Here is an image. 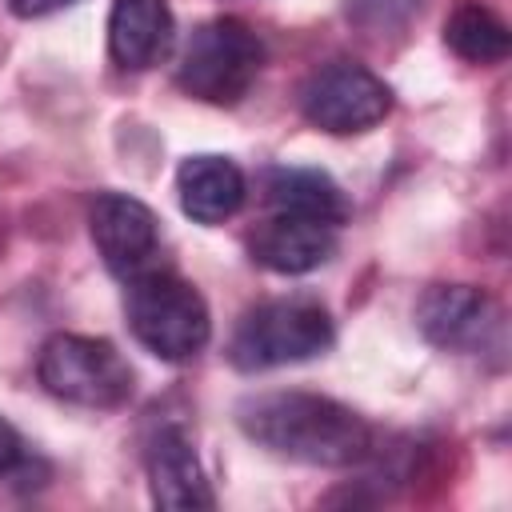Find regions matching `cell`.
Segmentation results:
<instances>
[{"label": "cell", "mask_w": 512, "mask_h": 512, "mask_svg": "<svg viewBox=\"0 0 512 512\" xmlns=\"http://www.w3.org/2000/svg\"><path fill=\"white\" fill-rule=\"evenodd\" d=\"M236 424L264 452L308 468H352L376 452L372 424L320 392L280 388L244 396L236 404Z\"/></svg>", "instance_id": "obj_1"}, {"label": "cell", "mask_w": 512, "mask_h": 512, "mask_svg": "<svg viewBox=\"0 0 512 512\" xmlns=\"http://www.w3.org/2000/svg\"><path fill=\"white\" fill-rule=\"evenodd\" d=\"M332 340L336 328L328 308L308 292H292V296L260 300L236 320L228 340V360L240 372H268V368L316 360L332 348Z\"/></svg>", "instance_id": "obj_2"}, {"label": "cell", "mask_w": 512, "mask_h": 512, "mask_svg": "<svg viewBox=\"0 0 512 512\" xmlns=\"http://www.w3.org/2000/svg\"><path fill=\"white\" fill-rule=\"evenodd\" d=\"M124 316L132 336L168 364L196 360L212 340L204 296L164 264L124 280Z\"/></svg>", "instance_id": "obj_3"}, {"label": "cell", "mask_w": 512, "mask_h": 512, "mask_svg": "<svg viewBox=\"0 0 512 512\" xmlns=\"http://www.w3.org/2000/svg\"><path fill=\"white\" fill-rule=\"evenodd\" d=\"M264 68V40L236 16L204 20L176 64V84L184 96L216 108H232L248 96Z\"/></svg>", "instance_id": "obj_4"}, {"label": "cell", "mask_w": 512, "mask_h": 512, "mask_svg": "<svg viewBox=\"0 0 512 512\" xmlns=\"http://www.w3.org/2000/svg\"><path fill=\"white\" fill-rule=\"evenodd\" d=\"M36 376L56 400L96 412L124 408L136 392L132 364L120 356V348L112 340L80 336V332L48 336L36 356Z\"/></svg>", "instance_id": "obj_5"}, {"label": "cell", "mask_w": 512, "mask_h": 512, "mask_svg": "<svg viewBox=\"0 0 512 512\" xmlns=\"http://www.w3.org/2000/svg\"><path fill=\"white\" fill-rule=\"evenodd\" d=\"M388 112H392V88L356 60L320 64L300 84V116L328 136L368 132Z\"/></svg>", "instance_id": "obj_6"}, {"label": "cell", "mask_w": 512, "mask_h": 512, "mask_svg": "<svg viewBox=\"0 0 512 512\" xmlns=\"http://www.w3.org/2000/svg\"><path fill=\"white\" fill-rule=\"evenodd\" d=\"M88 232L116 280H132L160 264V220L128 192H96L88 204Z\"/></svg>", "instance_id": "obj_7"}, {"label": "cell", "mask_w": 512, "mask_h": 512, "mask_svg": "<svg viewBox=\"0 0 512 512\" xmlns=\"http://www.w3.org/2000/svg\"><path fill=\"white\" fill-rule=\"evenodd\" d=\"M496 304L472 284H432L416 300V328L444 352H480L496 332Z\"/></svg>", "instance_id": "obj_8"}, {"label": "cell", "mask_w": 512, "mask_h": 512, "mask_svg": "<svg viewBox=\"0 0 512 512\" xmlns=\"http://www.w3.org/2000/svg\"><path fill=\"white\" fill-rule=\"evenodd\" d=\"M144 472H148V492L156 508L168 512H196V508H216V496L208 488L204 464L188 440L184 428L164 424L148 436L144 448Z\"/></svg>", "instance_id": "obj_9"}, {"label": "cell", "mask_w": 512, "mask_h": 512, "mask_svg": "<svg viewBox=\"0 0 512 512\" xmlns=\"http://www.w3.org/2000/svg\"><path fill=\"white\" fill-rule=\"evenodd\" d=\"M336 252V224L296 216V212H272L252 236H248V256L276 272V276H304L328 264Z\"/></svg>", "instance_id": "obj_10"}, {"label": "cell", "mask_w": 512, "mask_h": 512, "mask_svg": "<svg viewBox=\"0 0 512 512\" xmlns=\"http://www.w3.org/2000/svg\"><path fill=\"white\" fill-rule=\"evenodd\" d=\"M176 40L168 0H112L108 12V56L124 72L156 68Z\"/></svg>", "instance_id": "obj_11"}, {"label": "cell", "mask_w": 512, "mask_h": 512, "mask_svg": "<svg viewBox=\"0 0 512 512\" xmlns=\"http://www.w3.org/2000/svg\"><path fill=\"white\" fill-rule=\"evenodd\" d=\"M176 196H180L184 216L212 228V224L232 220L244 208L248 180L236 160L216 156V152H196V156L180 160V168H176Z\"/></svg>", "instance_id": "obj_12"}, {"label": "cell", "mask_w": 512, "mask_h": 512, "mask_svg": "<svg viewBox=\"0 0 512 512\" xmlns=\"http://www.w3.org/2000/svg\"><path fill=\"white\" fill-rule=\"evenodd\" d=\"M264 200L272 204V212H296V216H312L336 228L352 216L344 188L320 168H268Z\"/></svg>", "instance_id": "obj_13"}, {"label": "cell", "mask_w": 512, "mask_h": 512, "mask_svg": "<svg viewBox=\"0 0 512 512\" xmlns=\"http://www.w3.org/2000/svg\"><path fill=\"white\" fill-rule=\"evenodd\" d=\"M444 44L468 64H500L512 48V36H508V24L492 8L464 0L444 20Z\"/></svg>", "instance_id": "obj_14"}, {"label": "cell", "mask_w": 512, "mask_h": 512, "mask_svg": "<svg viewBox=\"0 0 512 512\" xmlns=\"http://www.w3.org/2000/svg\"><path fill=\"white\" fill-rule=\"evenodd\" d=\"M20 460H24V440H20V432L0 416V476H8Z\"/></svg>", "instance_id": "obj_15"}, {"label": "cell", "mask_w": 512, "mask_h": 512, "mask_svg": "<svg viewBox=\"0 0 512 512\" xmlns=\"http://www.w3.org/2000/svg\"><path fill=\"white\" fill-rule=\"evenodd\" d=\"M68 4H72V0H8L12 16H20V20H36V16L60 12V8H68Z\"/></svg>", "instance_id": "obj_16"}]
</instances>
